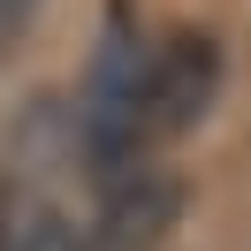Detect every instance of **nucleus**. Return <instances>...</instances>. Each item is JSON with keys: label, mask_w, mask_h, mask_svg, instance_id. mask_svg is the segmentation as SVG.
<instances>
[{"label": "nucleus", "mask_w": 251, "mask_h": 251, "mask_svg": "<svg viewBox=\"0 0 251 251\" xmlns=\"http://www.w3.org/2000/svg\"><path fill=\"white\" fill-rule=\"evenodd\" d=\"M175 221H183V175L168 160H129L99 175V221L84 236L92 251H160Z\"/></svg>", "instance_id": "f03ea898"}, {"label": "nucleus", "mask_w": 251, "mask_h": 251, "mask_svg": "<svg viewBox=\"0 0 251 251\" xmlns=\"http://www.w3.org/2000/svg\"><path fill=\"white\" fill-rule=\"evenodd\" d=\"M31 16H38V0H0V53L31 31Z\"/></svg>", "instance_id": "7ed1b4c3"}, {"label": "nucleus", "mask_w": 251, "mask_h": 251, "mask_svg": "<svg viewBox=\"0 0 251 251\" xmlns=\"http://www.w3.org/2000/svg\"><path fill=\"white\" fill-rule=\"evenodd\" d=\"M23 213H31V205L16 198V183H8V175H0V251H16V228H23Z\"/></svg>", "instance_id": "20e7f679"}, {"label": "nucleus", "mask_w": 251, "mask_h": 251, "mask_svg": "<svg viewBox=\"0 0 251 251\" xmlns=\"http://www.w3.org/2000/svg\"><path fill=\"white\" fill-rule=\"evenodd\" d=\"M221 76H228V53H221L213 31H168L145 46V76H137V152L160 160L175 137H190V129L213 114L221 99Z\"/></svg>", "instance_id": "f257e3e1"}]
</instances>
